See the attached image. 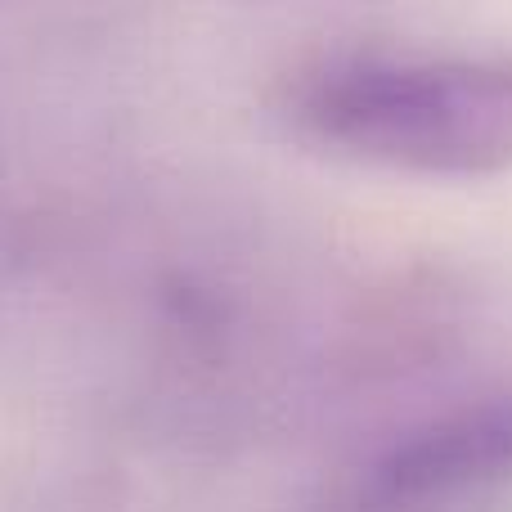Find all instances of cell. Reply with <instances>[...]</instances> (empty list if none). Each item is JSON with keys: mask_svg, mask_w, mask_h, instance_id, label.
Listing matches in <instances>:
<instances>
[{"mask_svg": "<svg viewBox=\"0 0 512 512\" xmlns=\"http://www.w3.org/2000/svg\"><path fill=\"white\" fill-rule=\"evenodd\" d=\"M512 481V396L450 409L400 436L373 463V495L382 504H427Z\"/></svg>", "mask_w": 512, "mask_h": 512, "instance_id": "2", "label": "cell"}, {"mask_svg": "<svg viewBox=\"0 0 512 512\" xmlns=\"http://www.w3.org/2000/svg\"><path fill=\"white\" fill-rule=\"evenodd\" d=\"M297 122L346 158L405 176L512 171V59H351L310 77Z\"/></svg>", "mask_w": 512, "mask_h": 512, "instance_id": "1", "label": "cell"}]
</instances>
